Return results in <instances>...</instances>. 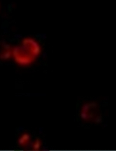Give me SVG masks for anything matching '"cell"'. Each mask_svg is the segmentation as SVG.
I'll use <instances>...</instances> for the list:
<instances>
[{
	"instance_id": "5b68a950",
	"label": "cell",
	"mask_w": 116,
	"mask_h": 151,
	"mask_svg": "<svg viewBox=\"0 0 116 151\" xmlns=\"http://www.w3.org/2000/svg\"><path fill=\"white\" fill-rule=\"evenodd\" d=\"M22 137L27 143H29L30 141V136L28 133H24L22 134Z\"/></svg>"
},
{
	"instance_id": "7a4b0ae2",
	"label": "cell",
	"mask_w": 116,
	"mask_h": 151,
	"mask_svg": "<svg viewBox=\"0 0 116 151\" xmlns=\"http://www.w3.org/2000/svg\"><path fill=\"white\" fill-rule=\"evenodd\" d=\"M12 50L9 45L4 44L0 48V59L7 60L12 57Z\"/></svg>"
},
{
	"instance_id": "6da1fadb",
	"label": "cell",
	"mask_w": 116,
	"mask_h": 151,
	"mask_svg": "<svg viewBox=\"0 0 116 151\" xmlns=\"http://www.w3.org/2000/svg\"><path fill=\"white\" fill-rule=\"evenodd\" d=\"M41 53V46L38 42L34 39L27 38L13 48L12 57L17 64L27 66L33 63Z\"/></svg>"
},
{
	"instance_id": "277c9868",
	"label": "cell",
	"mask_w": 116,
	"mask_h": 151,
	"mask_svg": "<svg viewBox=\"0 0 116 151\" xmlns=\"http://www.w3.org/2000/svg\"><path fill=\"white\" fill-rule=\"evenodd\" d=\"M18 143L20 146H22V147H24L28 144L22 137L19 139Z\"/></svg>"
},
{
	"instance_id": "3957f363",
	"label": "cell",
	"mask_w": 116,
	"mask_h": 151,
	"mask_svg": "<svg viewBox=\"0 0 116 151\" xmlns=\"http://www.w3.org/2000/svg\"><path fill=\"white\" fill-rule=\"evenodd\" d=\"M41 147V142L39 138H37L35 142L33 145V150L38 151L40 150Z\"/></svg>"
},
{
	"instance_id": "8992f818",
	"label": "cell",
	"mask_w": 116,
	"mask_h": 151,
	"mask_svg": "<svg viewBox=\"0 0 116 151\" xmlns=\"http://www.w3.org/2000/svg\"><path fill=\"white\" fill-rule=\"evenodd\" d=\"M101 120H102V118L99 116L97 118V119H96L95 121L97 122V123H98V122H99V121H101Z\"/></svg>"
}]
</instances>
